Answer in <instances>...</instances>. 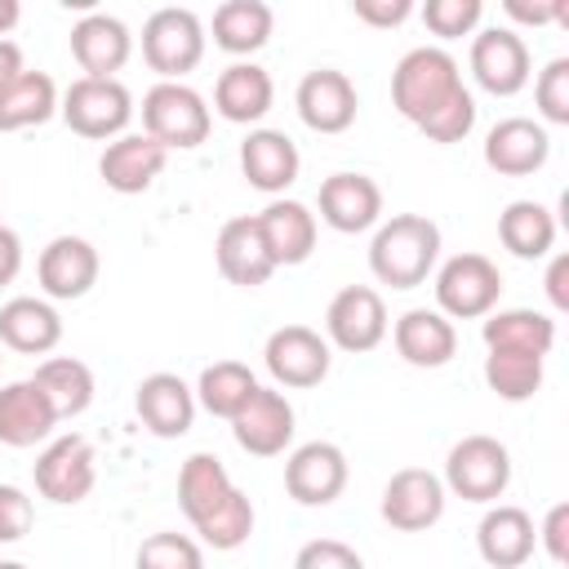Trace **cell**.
Segmentation results:
<instances>
[{"label": "cell", "mask_w": 569, "mask_h": 569, "mask_svg": "<svg viewBox=\"0 0 569 569\" xmlns=\"http://www.w3.org/2000/svg\"><path fill=\"white\" fill-rule=\"evenodd\" d=\"M440 262V227L427 213H396L369 240V271L378 284L418 289Z\"/></svg>", "instance_id": "cell-1"}, {"label": "cell", "mask_w": 569, "mask_h": 569, "mask_svg": "<svg viewBox=\"0 0 569 569\" xmlns=\"http://www.w3.org/2000/svg\"><path fill=\"white\" fill-rule=\"evenodd\" d=\"M462 89V71L453 62L449 49L440 44H418L409 49L396 71H391V107L409 120V124H422L445 98H453Z\"/></svg>", "instance_id": "cell-2"}, {"label": "cell", "mask_w": 569, "mask_h": 569, "mask_svg": "<svg viewBox=\"0 0 569 569\" xmlns=\"http://www.w3.org/2000/svg\"><path fill=\"white\" fill-rule=\"evenodd\" d=\"M209 102L182 80H160L142 93V133L156 138L164 151H191L209 138Z\"/></svg>", "instance_id": "cell-3"}, {"label": "cell", "mask_w": 569, "mask_h": 569, "mask_svg": "<svg viewBox=\"0 0 569 569\" xmlns=\"http://www.w3.org/2000/svg\"><path fill=\"white\" fill-rule=\"evenodd\" d=\"M436 311L445 320H485L502 298V271L485 253H453L436 267Z\"/></svg>", "instance_id": "cell-4"}, {"label": "cell", "mask_w": 569, "mask_h": 569, "mask_svg": "<svg viewBox=\"0 0 569 569\" xmlns=\"http://www.w3.org/2000/svg\"><path fill=\"white\" fill-rule=\"evenodd\" d=\"M445 493L462 502H498L511 485V453L498 436H462L445 458Z\"/></svg>", "instance_id": "cell-5"}, {"label": "cell", "mask_w": 569, "mask_h": 569, "mask_svg": "<svg viewBox=\"0 0 569 569\" xmlns=\"http://www.w3.org/2000/svg\"><path fill=\"white\" fill-rule=\"evenodd\" d=\"M142 58L160 80H182L204 58V22L196 9L164 4L142 22Z\"/></svg>", "instance_id": "cell-6"}, {"label": "cell", "mask_w": 569, "mask_h": 569, "mask_svg": "<svg viewBox=\"0 0 569 569\" xmlns=\"http://www.w3.org/2000/svg\"><path fill=\"white\" fill-rule=\"evenodd\" d=\"M62 120L71 133L80 138H120L124 124L133 120V93L120 84V80H93V76H80L67 84L62 102H58Z\"/></svg>", "instance_id": "cell-7"}, {"label": "cell", "mask_w": 569, "mask_h": 569, "mask_svg": "<svg viewBox=\"0 0 569 569\" xmlns=\"http://www.w3.org/2000/svg\"><path fill=\"white\" fill-rule=\"evenodd\" d=\"M93 480H98V458H93V445L76 431L49 440L36 458V493L58 502V507H76L93 493Z\"/></svg>", "instance_id": "cell-8"}, {"label": "cell", "mask_w": 569, "mask_h": 569, "mask_svg": "<svg viewBox=\"0 0 569 569\" xmlns=\"http://www.w3.org/2000/svg\"><path fill=\"white\" fill-rule=\"evenodd\" d=\"M387 307H382V293L369 289V284H347L329 298L325 307V342L338 347V351H373L382 338H387Z\"/></svg>", "instance_id": "cell-9"}, {"label": "cell", "mask_w": 569, "mask_h": 569, "mask_svg": "<svg viewBox=\"0 0 569 569\" xmlns=\"http://www.w3.org/2000/svg\"><path fill=\"white\" fill-rule=\"evenodd\" d=\"M262 365L280 387L307 391V387H320L329 378L333 347L325 342V333H316L307 325H280L262 347Z\"/></svg>", "instance_id": "cell-10"}, {"label": "cell", "mask_w": 569, "mask_h": 569, "mask_svg": "<svg viewBox=\"0 0 569 569\" xmlns=\"http://www.w3.org/2000/svg\"><path fill=\"white\" fill-rule=\"evenodd\" d=\"M471 76L485 93L493 98H516L529 76H533V62H529V44L520 31L511 27H485L471 36Z\"/></svg>", "instance_id": "cell-11"}, {"label": "cell", "mask_w": 569, "mask_h": 569, "mask_svg": "<svg viewBox=\"0 0 569 569\" xmlns=\"http://www.w3.org/2000/svg\"><path fill=\"white\" fill-rule=\"evenodd\" d=\"M347 453L333 440H307L284 458V489L302 507H329L347 489Z\"/></svg>", "instance_id": "cell-12"}, {"label": "cell", "mask_w": 569, "mask_h": 569, "mask_svg": "<svg viewBox=\"0 0 569 569\" xmlns=\"http://www.w3.org/2000/svg\"><path fill=\"white\" fill-rule=\"evenodd\" d=\"M293 107L302 116L307 129L316 133H347L356 124V111H360V93L356 84L347 80V71H333V67H316L298 80V93H293Z\"/></svg>", "instance_id": "cell-13"}, {"label": "cell", "mask_w": 569, "mask_h": 569, "mask_svg": "<svg viewBox=\"0 0 569 569\" xmlns=\"http://www.w3.org/2000/svg\"><path fill=\"white\" fill-rule=\"evenodd\" d=\"M445 516V480L427 467H400L382 485V520L400 533L431 529Z\"/></svg>", "instance_id": "cell-14"}, {"label": "cell", "mask_w": 569, "mask_h": 569, "mask_svg": "<svg viewBox=\"0 0 569 569\" xmlns=\"http://www.w3.org/2000/svg\"><path fill=\"white\" fill-rule=\"evenodd\" d=\"M231 436L253 458H276L293 445V405L276 387H258L249 405L231 418Z\"/></svg>", "instance_id": "cell-15"}, {"label": "cell", "mask_w": 569, "mask_h": 569, "mask_svg": "<svg viewBox=\"0 0 569 569\" xmlns=\"http://www.w3.org/2000/svg\"><path fill=\"white\" fill-rule=\"evenodd\" d=\"M98 249L84 240V236H53L44 249H40V262H36V280L44 289V298L53 302H71V298H84L93 284H98Z\"/></svg>", "instance_id": "cell-16"}, {"label": "cell", "mask_w": 569, "mask_h": 569, "mask_svg": "<svg viewBox=\"0 0 569 569\" xmlns=\"http://www.w3.org/2000/svg\"><path fill=\"white\" fill-rule=\"evenodd\" d=\"M547 156H551L547 124H538L529 116H507L485 133V164L493 173L525 178V173H538L547 164Z\"/></svg>", "instance_id": "cell-17"}, {"label": "cell", "mask_w": 569, "mask_h": 569, "mask_svg": "<svg viewBox=\"0 0 569 569\" xmlns=\"http://www.w3.org/2000/svg\"><path fill=\"white\" fill-rule=\"evenodd\" d=\"M253 222H258V236H262L276 271L280 267H298V262H307L316 253V213L302 200L276 196L262 213H253Z\"/></svg>", "instance_id": "cell-18"}, {"label": "cell", "mask_w": 569, "mask_h": 569, "mask_svg": "<svg viewBox=\"0 0 569 569\" xmlns=\"http://www.w3.org/2000/svg\"><path fill=\"white\" fill-rule=\"evenodd\" d=\"M133 409L151 436L178 440L196 422V391L178 373H147L133 391Z\"/></svg>", "instance_id": "cell-19"}, {"label": "cell", "mask_w": 569, "mask_h": 569, "mask_svg": "<svg viewBox=\"0 0 569 569\" xmlns=\"http://www.w3.org/2000/svg\"><path fill=\"white\" fill-rule=\"evenodd\" d=\"M538 547L533 516L511 502H493L476 525V551L493 569H520Z\"/></svg>", "instance_id": "cell-20"}, {"label": "cell", "mask_w": 569, "mask_h": 569, "mask_svg": "<svg viewBox=\"0 0 569 569\" xmlns=\"http://www.w3.org/2000/svg\"><path fill=\"white\" fill-rule=\"evenodd\" d=\"M129 53H133V36L116 13H84L71 27V58L93 80H116Z\"/></svg>", "instance_id": "cell-21"}, {"label": "cell", "mask_w": 569, "mask_h": 569, "mask_svg": "<svg viewBox=\"0 0 569 569\" xmlns=\"http://www.w3.org/2000/svg\"><path fill=\"white\" fill-rule=\"evenodd\" d=\"M316 200H320V218L342 236L369 231L382 218V187L369 173H329Z\"/></svg>", "instance_id": "cell-22"}, {"label": "cell", "mask_w": 569, "mask_h": 569, "mask_svg": "<svg viewBox=\"0 0 569 569\" xmlns=\"http://www.w3.org/2000/svg\"><path fill=\"white\" fill-rule=\"evenodd\" d=\"M391 342H396V356L405 365H413V369H440L458 351V329L436 307H413V311H405L391 325Z\"/></svg>", "instance_id": "cell-23"}, {"label": "cell", "mask_w": 569, "mask_h": 569, "mask_svg": "<svg viewBox=\"0 0 569 569\" xmlns=\"http://www.w3.org/2000/svg\"><path fill=\"white\" fill-rule=\"evenodd\" d=\"M164 160H169V151H164L156 138H147V133H120V138L107 142V151H102V160H98V173H102V182H107L111 191H120V196H142V191L160 178Z\"/></svg>", "instance_id": "cell-24"}, {"label": "cell", "mask_w": 569, "mask_h": 569, "mask_svg": "<svg viewBox=\"0 0 569 569\" xmlns=\"http://www.w3.org/2000/svg\"><path fill=\"white\" fill-rule=\"evenodd\" d=\"M213 258H218V271L240 289H258L276 276V262H271V253L258 236L253 213H240V218L222 222V231L213 240Z\"/></svg>", "instance_id": "cell-25"}, {"label": "cell", "mask_w": 569, "mask_h": 569, "mask_svg": "<svg viewBox=\"0 0 569 569\" xmlns=\"http://www.w3.org/2000/svg\"><path fill=\"white\" fill-rule=\"evenodd\" d=\"M53 427H58V409L36 387V378H22V382L0 387V445L31 449V445L49 440Z\"/></svg>", "instance_id": "cell-26"}, {"label": "cell", "mask_w": 569, "mask_h": 569, "mask_svg": "<svg viewBox=\"0 0 569 569\" xmlns=\"http://www.w3.org/2000/svg\"><path fill=\"white\" fill-rule=\"evenodd\" d=\"M298 169H302V156L293 138L280 129H249V138L240 142V173L249 178V187L267 196H280L284 187H293Z\"/></svg>", "instance_id": "cell-27"}, {"label": "cell", "mask_w": 569, "mask_h": 569, "mask_svg": "<svg viewBox=\"0 0 569 569\" xmlns=\"http://www.w3.org/2000/svg\"><path fill=\"white\" fill-rule=\"evenodd\" d=\"M276 102V84L258 62H231L213 80V111L227 124H258Z\"/></svg>", "instance_id": "cell-28"}, {"label": "cell", "mask_w": 569, "mask_h": 569, "mask_svg": "<svg viewBox=\"0 0 569 569\" xmlns=\"http://www.w3.org/2000/svg\"><path fill=\"white\" fill-rule=\"evenodd\" d=\"M62 342V316L44 298H9L0 307V347L22 356H49Z\"/></svg>", "instance_id": "cell-29"}, {"label": "cell", "mask_w": 569, "mask_h": 569, "mask_svg": "<svg viewBox=\"0 0 569 569\" xmlns=\"http://www.w3.org/2000/svg\"><path fill=\"white\" fill-rule=\"evenodd\" d=\"M480 338L489 351H529L547 360V351L556 347V320L533 307H507V311L485 316Z\"/></svg>", "instance_id": "cell-30"}, {"label": "cell", "mask_w": 569, "mask_h": 569, "mask_svg": "<svg viewBox=\"0 0 569 569\" xmlns=\"http://www.w3.org/2000/svg\"><path fill=\"white\" fill-rule=\"evenodd\" d=\"M276 13L262 0H222L213 9V44L231 58H249L271 40Z\"/></svg>", "instance_id": "cell-31"}, {"label": "cell", "mask_w": 569, "mask_h": 569, "mask_svg": "<svg viewBox=\"0 0 569 569\" xmlns=\"http://www.w3.org/2000/svg\"><path fill=\"white\" fill-rule=\"evenodd\" d=\"M58 111V84L49 71L22 67L9 84H0V133L44 124Z\"/></svg>", "instance_id": "cell-32"}, {"label": "cell", "mask_w": 569, "mask_h": 569, "mask_svg": "<svg viewBox=\"0 0 569 569\" xmlns=\"http://www.w3.org/2000/svg\"><path fill=\"white\" fill-rule=\"evenodd\" d=\"M498 240L507 253L533 262V258H547L551 244H556V218L547 204L538 200H511L502 213H498Z\"/></svg>", "instance_id": "cell-33"}, {"label": "cell", "mask_w": 569, "mask_h": 569, "mask_svg": "<svg viewBox=\"0 0 569 569\" xmlns=\"http://www.w3.org/2000/svg\"><path fill=\"white\" fill-rule=\"evenodd\" d=\"M258 387H262V382L253 378V369H249L244 360H213V365L200 369V382H196L191 391H196V405H200L204 413L231 422V418L249 405V396H253Z\"/></svg>", "instance_id": "cell-34"}, {"label": "cell", "mask_w": 569, "mask_h": 569, "mask_svg": "<svg viewBox=\"0 0 569 569\" xmlns=\"http://www.w3.org/2000/svg\"><path fill=\"white\" fill-rule=\"evenodd\" d=\"M231 489H236V485H231V476H227V467H222L218 453H191V458L182 462V471H178V507H182V516L191 520V529H196L213 507H222Z\"/></svg>", "instance_id": "cell-35"}, {"label": "cell", "mask_w": 569, "mask_h": 569, "mask_svg": "<svg viewBox=\"0 0 569 569\" xmlns=\"http://www.w3.org/2000/svg\"><path fill=\"white\" fill-rule=\"evenodd\" d=\"M31 378L49 396L58 418H76L93 405V369L76 356H49V360H40V369Z\"/></svg>", "instance_id": "cell-36"}, {"label": "cell", "mask_w": 569, "mask_h": 569, "mask_svg": "<svg viewBox=\"0 0 569 569\" xmlns=\"http://www.w3.org/2000/svg\"><path fill=\"white\" fill-rule=\"evenodd\" d=\"M485 382L498 400H533L542 387V356L529 351H489L485 356Z\"/></svg>", "instance_id": "cell-37"}, {"label": "cell", "mask_w": 569, "mask_h": 569, "mask_svg": "<svg viewBox=\"0 0 569 569\" xmlns=\"http://www.w3.org/2000/svg\"><path fill=\"white\" fill-rule=\"evenodd\" d=\"M253 502H249V493L244 489H231L227 493V502L222 507H213L200 525H196V533H200V542L204 547H213V551H236V547H244L249 542V533H253Z\"/></svg>", "instance_id": "cell-38"}, {"label": "cell", "mask_w": 569, "mask_h": 569, "mask_svg": "<svg viewBox=\"0 0 569 569\" xmlns=\"http://www.w3.org/2000/svg\"><path fill=\"white\" fill-rule=\"evenodd\" d=\"M133 569H204V551H200L196 538L173 533V529H160V533H151V538L138 542Z\"/></svg>", "instance_id": "cell-39"}, {"label": "cell", "mask_w": 569, "mask_h": 569, "mask_svg": "<svg viewBox=\"0 0 569 569\" xmlns=\"http://www.w3.org/2000/svg\"><path fill=\"white\" fill-rule=\"evenodd\" d=\"M431 142H462L471 129H476V98H471V89L462 84L453 98H445L422 124H418Z\"/></svg>", "instance_id": "cell-40"}, {"label": "cell", "mask_w": 569, "mask_h": 569, "mask_svg": "<svg viewBox=\"0 0 569 569\" xmlns=\"http://www.w3.org/2000/svg\"><path fill=\"white\" fill-rule=\"evenodd\" d=\"M480 13H485L480 0H427V4H422V22H427V31L440 36V40L471 36V31L480 27Z\"/></svg>", "instance_id": "cell-41"}, {"label": "cell", "mask_w": 569, "mask_h": 569, "mask_svg": "<svg viewBox=\"0 0 569 569\" xmlns=\"http://www.w3.org/2000/svg\"><path fill=\"white\" fill-rule=\"evenodd\" d=\"M533 102L547 124H569V58H551L533 80ZM538 120V124H542Z\"/></svg>", "instance_id": "cell-42"}, {"label": "cell", "mask_w": 569, "mask_h": 569, "mask_svg": "<svg viewBox=\"0 0 569 569\" xmlns=\"http://www.w3.org/2000/svg\"><path fill=\"white\" fill-rule=\"evenodd\" d=\"M293 569H365V560L342 538H311V542L298 547Z\"/></svg>", "instance_id": "cell-43"}, {"label": "cell", "mask_w": 569, "mask_h": 569, "mask_svg": "<svg viewBox=\"0 0 569 569\" xmlns=\"http://www.w3.org/2000/svg\"><path fill=\"white\" fill-rule=\"evenodd\" d=\"M36 520L31 498L18 485H0V542H18Z\"/></svg>", "instance_id": "cell-44"}, {"label": "cell", "mask_w": 569, "mask_h": 569, "mask_svg": "<svg viewBox=\"0 0 569 569\" xmlns=\"http://www.w3.org/2000/svg\"><path fill=\"white\" fill-rule=\"evenodd\" d=\"M538 542H542V551H547L556 565L569 560V502H556V507L542 516V525H538Z\"/></svg>", "instance_id": "cell-45"}, {"label": "cell", "mask_w": 569, "mask_h": 569, "mask_svg": "<svg viewBox=\"0 0 569 569\" xmlns=\"http://www.w3.org/2000/svg\"><path fill=\"white\" fill-rule=\"evenodd\" d=\"M351 13L369 27H400L413 13V0H351Z\"/></svg>", "instance_id": "cell-46"}, {"label": "cell", "mask_w": 569, "mask_h": 569, "mask_svg": "<svg viewBox=\"0 0 569 569\" xmlns=\"http://www.w3.org/2000/svg\"><path fill=\"white\" fill-rule=\"evenodd\" d=\"M507 18L516 22H529V27H547V22H565L569 18V4L565 0H507Z\"/></svg>", "instance_id": "cell-47"}, {"label": "cell", "mask_w": 569, "mask_h": 569, "mask_svg": "<svg viewBox=\"0 0 569 569\" xmlns=\"http://www.w3.org/2000/svg\"><path fill=\"white\" fill-rule=\"evenodd\" d=\"M18 271H22V240H18V231H13V227H4V222H0V289H4V284H13V280H18Z\"/></svg>", "instance_id": "cell-48"}, {"label": "cell", "mask_w": 569, "mask_h": 569, "mask_svg": "<svg viewBox=\"0 0 569 569\" xmlns=\"http://www.w3.org/2000/svg\"><path fill=\"white\" fill-rule=\"evenodd\" d=\"M547 298L556 311H569V253H556L547 267Z\"/></svg>", "instance_id": "cell-49"}, {"label": "cell", "mask_w": 569, "mask_h": 569, "mask_svg": "<svg viewBox=\"0 0 569 569\" xmlns=\"http://www.w3.org/2000/svg\"><path fill=\"white\" fill-rule=\"evenodd\" d=\"M22 71V49L13 40H0V84H9Z\"/></svg>", "instance_id": "cell-50"}, {"label": "cell", "mask_w": 569, "mask_h": 569, "mask_svg": "<svg viewBox=\"0 0 569 569\" xmlns=\"http://www.w3.org/2000/svg\"><path fill=\"white\" fill-rule=\"evenodd\" d=\"M18 18H22V4L18 0H0V40H9V31L18 27Z\"/></svg>", "instance_id": "cell-51"}, {"label": "cell", "mask_w": 569, "mask_h": 569, "mask_svg": "<svg viewBox=\"0 0 569 569\" xmlns=\"http://www.w3.org/2000/svg\"><path fill=\"white\" fill-rule=\"evenodd\" d=\"M0 569H27V565H18V560H0Z\"/></svg>", "instance_id": "cell-52"}, {"label": "cell", "mask_w": 569, "mask_h": 569, "mask_svg": "<svg viewBox=\"0 0 569 569\" xmlns=\"http://www.w3.org/2000/svg\"><path fill=\"white\" fill-rule=\"evenodd\" d=\"M0 360H4V356H0Z\"/></svg>", "instance_id": "cell-53"}]
</instances>
